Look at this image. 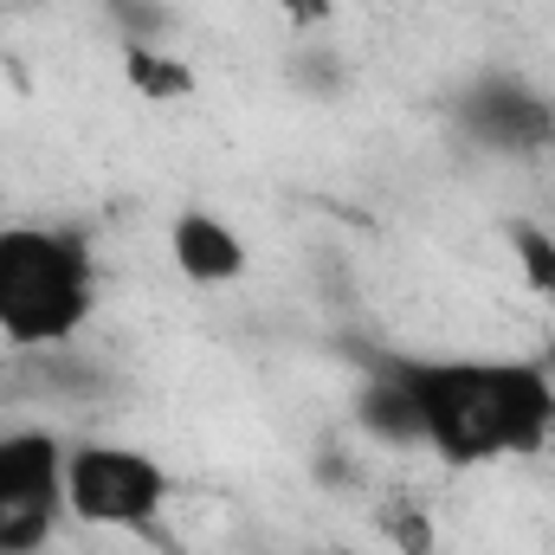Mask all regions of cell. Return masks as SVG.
I'll list each match as a JSON object with an SVG mask.
<instances>
[{
  "label": "cell",
  "mask_w": 555,
  "mask_h": 555,
  "mask_svg": "<svg viewBox=\"0 0 555 555\" xmlns=\"http://www.w3.org/2000/svg\"><path fill=\"white\" fill-rule=\"evenodd\" d=\"M272 7L291 20V26H323V20L336 13V0H272Z\"/></svg>",
  "instance_id": "10"
},
{
  "label": "cell",
  "mask_w": 555,
  "mask_h": 555,
  "mask_svg": "<svg viewBox=\"0 0 555 555\" xmlns=\"http://www.w3.org/2000/svg\"><path fill=\"white\" fill-rule=\"evenodd\" d=\"M459 117H465V130L485 142V149H504V155H530V149L555 142V111L530 85H517V78L472 85V98H465Z\"/></svg>",
  "instance_id": "5"
},
{
  "label": "cell",
  "mask_w": 555,
  "mask_h": 555,
  "mask_svg": "<svg viewBox=\"0 0 555 555\" xmlns=\"http://www.w3.org/2000/svg\"><path fill=\"white\" fill-rule=\"evenodd\" d=\"M91 310L98 259L78 227H0V336L13 349H65Z\"/></svg>",
  "instance_id": "2"
},
{
  "label": "cell",
  "mask_w": 555,
  "mask_h": 555,
  "mask_svg": "<svg viewBox=\"0 0 555 555\" xmlns=\"http://www.w3.org/2000/svg\"><path fill=\"white\" fill-rule=\"evenodd\" d=\"M388 369L420 414V446L439 465L478 472L530 459L555 439V375L517 356H369Z\"/></svg>",
  "instance_id": "1"
},
{
  "label": "cell",
  "mask_w": 555,
  "mask_h": 555,
  "mask_svg": "<svg viewBox=\"0 0 555 555\" xmlns=\"http://www.w3.org/2000/svg\"><path fill=\"white\" fill-rule=\"evenodd\" d=\"M65 439L46 426L0 433V555H46L65 524Z\"/></svg>",
  "instance_id": "4"
},
{
  "label": "cell",
  "mask_w": 555,
  "mask_h": 555,
  "mask_svg": "<svg viewBox=\"0 0 555 555\" xmlns=\"http://www.w3.org/2000/svg\"><path fill=\"white\" fill-rule=\"evenodd\" d=\"M168 259H175V272L188 278V284H201V291H220V284H233V278H246V240L220 220V214H207V207H188V214H175V227H168Z\"/></svg>",
  "instance_id": "6"
},
{
  "label": "cell",
  "mask_w": 555,
  "mask_h": 555,
  "mask_svg": "<svg viewBox=\"0 0 555 555\" xmlns=\"http://www.w3.org/2000/svg\"><path fill=\"white\" fill-rule=\"evenodd\" d=\"M124 78H130V91H142L149 104H175V98H188V91H194V72H188L181 59H168V52L142 46V39L124 46Z\"/></svg>",
  "instance_id": "8"
},
{
  "label": "cell",
  "mask_w": 555,
  "mask_h": 555,
  "mask_svg": "<svg viewBox=\"0 0 555 555\" xmlns=\"http://www.w3.org/2000/svg\"><path fill=\"white\" fill-rule=\"evenodd\" d=\"M356 420H362V433H375V439L420 446V414H414V401H408V388H401L388 369H375V362H369V375H362V388H356Z\"/></svg>",
  "instance_id": "7"
},
{
  "label": "cell",
  "mask_w": 555,
  "mask_h": 555,
  "mask_svg": "<svg viewBox=\"0 0 555 555\" xmlns=\"http://www.w3.org/2000/svg\"><path fill=\"white\" fill-rule=\"evenodd\" d=\"M504 240H511L517 266H524V278H530V291L555 304V233H543L537 220H511V227H504Z\"/></svg>",
  "instance_id": "9"
},
{
  "label": "cell",
  "mask_w": 555,
  "mask_h": 555,
  "mask_svg": "<svg viewBox=\"0 0 555 555\" xmlns=\"http://www.w3.org/2000/svg\"><path fill=\"white\" fill-rule=\"evenodd\" d=\"M168 498H175V472L142 446L85 439L65 452V517H78L85 530L155 537Z\"/></svg>",
  "instance_id": "3"
}]
</instances>
